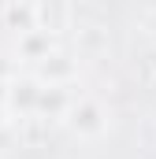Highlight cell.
I'll return each mask as SVG.
<instances>
[{
  "instance_id": "obj_1",
  "label": "cell",
  "mask_w": 156,
  "mask_h": 159,
  "mask_svg": "<svg viewBox=\"0 0 156 159\" xmlns=\"http://www.w3.org/2000/svg\"><path fill=\"white\" fill-rule=\"evenodd\" d=\"M104 107L97 104V100H78L75 107H71V129L82 133V137H97V133H104Z\"/></svg>"
}]
</instances>
